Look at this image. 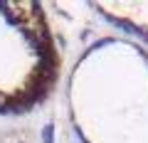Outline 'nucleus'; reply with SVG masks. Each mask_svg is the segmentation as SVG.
I'll use <instances>...</instances> for the list:
<instances>
[{"label":"nucleus","mask_w":148,"mask_h":143,"mask_svg":"<svg viewBox=\"0 0 148 143\" xmlns=\"http://www.w3.org/2000/svg\"><path fill=\"white\" fill-rule=\"evenodd\" d=\"M57 72V47L42 8L0 3V114H22L42 104Z\"/></svg>","instance_id":"obj_1"}]
</instances>
